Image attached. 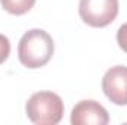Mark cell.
<instances>
[{
    "label": "cell",
    "mask_w": 127,
    "mask_h": 125,
    "mask_svg": "<svg viewBox=\"0 0 127 125\" xmlns=\"http://www.w3.org/2000/svg\"><path fill=\"white\" fill-rule=\"evenodd\" d=\"M109 116L106 109L96 100H81L71 112L72 125H106Z\"/></svg>",
    "instance_id": "5b68a950"
},
{
    "label": "cell",
    "mask_w": 127,
    "mask_h": 125,
    "mask_svg": "<svg viewBox=\"0 0 127 125\" xmlns=\"http://www.w3.org/2000/svg\"><path fill=\"white\" fill-rule=\"evenodd\" d=\"M118 0H80L78 13L84 24L103 28L112 24L118 15Z\"/></svg>",
    "instance_id": "3957f363"
},
{
    "label": "cell",
    "mask_w": 127,
    "mask_h": 125,
    "mask_svg": "<svg viewBox=\"0 0 127 125\" xmlns=\"http://www.w3.org/2000/svg\"><path fill=\"white\" fill-rule=\"evenodd\" d=\"M10 55V43L9 38L3 34H0V65L4 63V61Z\"/></svg>",
    "instance_id": "52a82bcc"
},
{
    "label": "cell",
    "mask_w": 127,
    "mask_h": 125,
    "mask_svg": "<svg viewBox=\"0 0 127 125\" xmlns=\"http://www.w3.org/2000/svg\"><path fill=\"white\" fill-rule=\"evenodd\" d=\"M28 119L35 125H56L64 116V102L56 93L38 91L25 104Z\"/></svg>",
    "instance_id": "7a4b0ae2"
},
{
    "label": "cell",
    "mask_w": 127,
    "mask_h": 125,
    "mask_svg": "<svg viewBox=\"0 0 127 125\" xmlns=\"http://www.w3.org/2000/svg\"><path fill=\"white\" fill-rule=\"evenodd\" d=\"M102 91L117 106L127 104V66L109 68L102 78Z\"/></svg>",
    "instance_id": "277c9868"
},
{
    "label": "cell",
    "mask_w": 127,
    "mask_h": 125,
    "mask_svg": "<svg viewBox=\"0 0 127 125\" xmlns=\"http://www.w3.org/2000/svg\"><path fill=\"white\" fill-rule=\"evenodd\" d=\"M117 43H118L120 49L127 53V22L123 24L117 31Z\"/></svg>",
    "instance_id": "ba28073f"
},
{
    "label": "cell",
    "mask_w": 127,
    "mask_h": 125,
    "mask_svg": "<svg viewBox=\"0 0 127 125\" xmlns=\"http://www.w3.org/2000/svg\"><path fill=\"white\" fill-rule=\"evenodd\" d=\"M55 43L52 37L40 28L27 31L18 44V59L25 68L37 69L44 66L53 56Z\"/></svg>",
    "instance_id": "6da1fadb"
},
{
    "label": "cell",
    "mask_w": 127,
    "mask_h": 125,
    "mask_svg": "<svg viewBox=\"0 0 127 125\" xmlns=\"http://www.w3.org/2000/svg\"><path fill=\"white\" fill-rule=\"evenodd\" d=\"M0 4L10 15L19 16L31 10L35 4V0H0Z\"/></svg>",
    "instance_id": "8992f818"
}]
</instances>
